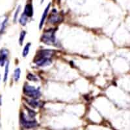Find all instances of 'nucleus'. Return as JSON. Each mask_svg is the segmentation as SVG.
I'll list each match as a JSON object with an SVG mask.
<instances>
[{
    "instance_id": "f257e3e1",
    "label": "nucleus",
    "mask_w": 130,
    "mask_h": 130,
    "mask_svg": "<svg viewBox=\"0 0 130 130\" xmlns=\"http://www.w3.org/2000/svg\"><path fill=\"white\" fill-rule=\"evenodd\" d=\"M55 31H56V29H54L46 30L42 36L41 41L47 45L56 46L57 40L55 35Z\"/></svg>"
},
{
    "instance_id": "f03ea898",
    "label": "nucleus",
    "mask_w": 130,
    "mask_h": 130,
    "mask_svg": "<svg viewBox=\"0 0 130 130\" xmlns=\"http://www.w3.org/2000/svg\"><path fill=\"white\" fill-rule=\"evenodd\" d=\"M23 92L24 94L33 99H38L41 96V92L39 88H35L29 85H24Z\"/></svg>"
},
{
    "instance_id": "7ed1b4c3",
    "label": "nucleus",
    "mask_w": 130,
    "mask_h": 130,
    "mask_svg": "<svg viewBox=\"0 0 130 130\" xmlns=\"http://www.w3.org/2000/svg\"><path fill=\"white\" fill-rule=\"evenodd\" d=\"M34 61L33 62L38 66L40 67H44L49 66L52 64V61L51 57H47L42 56V55H38L37 54L35 57L33 59Z\"/></svg>"
},
{
    "instance_id": "20e7f679",
    "label": "nucleus",
    "mask_w": 130,
    "mask_h": 130,
    "mask_svg": "<svg viewBox=\"0 0 130 130\" xmlns=\"http://www.w3.org/2000/svg\"><path fill=\"white\" fill-rule=\"evenodd\" d=\"M20 122L22 125L27 129L34 128L38 125L36 120H28L24 112H22L20 115Z\"/></svg>"
},
{
    "instance_id": "39448f33",
    "label": "nucleus",
    "mask_w": 130,
    "mask_h": 130,
    "mask_svg": "<svg viewBox=\"0 0 130 130\" xmlns=\"http://www.w3.org/2000/svg\"><path fill=\"white\" fill-rule=\"evenodd\" d=\"M62 20H63V17L59 14L55 9H53L49 16L47 22L52 24H56L58 23H61Z\"/></svg>"
},
{
    "instance_id": "423d86ee",
    "label": "nucleus",
    "mask_w": 130,
    "mask_h": 130,
    "mask_svg": "<svg viewBox=\"0 0 130 130\" xmlns=\"http://www.w3.org/2000/svg\"><path fill=\"white\" fill-rule=\"evenodd\" d=\"M50 6H51V3H49V4L47 5V6L46 7V9H45L44 12H43V14H42V16L41 20H40V24H39V29H41L42 27V26H43V25H44V21L47 16V13H48L49 9H50Z\"/></svg>"
},
{
    "instance_id": "0eeeda50",
    "label": "nucleus",
    "mask_w": 130,
    "mask_h": 130,
    "mask_svg": "<svg viewBox=\"0 0 130 130\" xmlns=\"http://www.w3.org/2000/svg\"><path fill=\"white\" fill-rule=\"evenodd\" d=\"M8 56V51L5 49H2L0 52V66L3 67Z\"/></svg>"
},
{
    "instance_id": "6e6552de",
    "label": "nucleus",
    "mask_w": 130,
    "mask_h": 130,
    "mask_svg": "<svg viewBox=\"0 0 130 130\" xmlns=\"http://www.w3.org/2000/svg\"><path fill=\"white\" fill-rule=\"evenodd\" d=\"M26 102L29 104V105L31 106L33 108H37L39 107H41L42 105L40 102L37 101V99H33V98H31V100H25Z\"/></svg>"
},
{
    "instance_id": "1a4fd4ad",
    "label": "nucleus",
    "mask_w": 130,
    "mask_h": 130,
    "mask_svg": "<svg viewBox=\"0 0 130 130\" xmlns=\"http://www.w3.org/2000/svg\"><path fill=\"white\" fill-rule=\"evenodd\" d=\"M23 13L26 15L27 17H31L33 15V8H32V5L31 3L26 5Z\"/></svg>"
},
{
    "instance_id": "9d476101",
    "label": "nucleus",
    "mask_w": 130,
    "mask_h": 130,
    "mask_svg": "<svg viewBox=\"0 0 130 130\" xmlns=\"http://www.w3.org/2000/svg\"><path fill=\"white\" fill-rule=\"evenodd\" d=\"M30 47H31V43H27L25 46L22 52V56L24 57H27V55H28L29 52Z\"/></svg>"
},
{
    "instance_id": "9b49d317",
    "label": "nucleus",
    "mask_w": 130,
    "mask_h": 130,
    "mask_svg": "<svg viewBox=\"0 0 130 130\" xmlns=\"http://www.w3.org/2000/svg\"><path fill=\"white\" fill-rule=\"evenodd\" d=\"M20 68H16L14 70V79L15 81H18L19 80L20 77Z\"/></svg>"
},
{
    "instance_id": "f8f14e48",
    "label": "nucleus",
    "mask_w": 130,
    "mask_h": 130,
    "mask_svg": "<svg viewBox=\"0 0 130 130\" xmlns=\"http://www.w3.org/2000/svg\"><path fill=\"white\" fill-rule=\"evenodd\" d=\"M27 18H28V17H27L25 14H24V13L22 14V16H21L19 20V22L21 24V25H25L27 22Z\"/></svg>"
},
{
    "instance_id": "ddd939ff",
    "label": "nucleus",
    "mask_w": 130,
    "mask_h": 130,
    "mask_svg": "<svg viewBox=\"0 0 130 130\" xmlns=\"http://www.w3.org/2000/svg\"><path fill=\"white\" fill-rule=\"evenodd\" d=\"M27 79L31 81H38V78L36 75L32 74H28L27 75Z\"/></svg>"
},
{
    "instance_id": "4468645a",
    "label": "nucleus",
    "mask_w": 130,
    "mask_h": 130,
    "mask_svg": "<svg viewBox=\"0 0 130 130\" xmlns=\"http://www.w3.org/2000/svg\"><path fill=\"white\" fill-rule=\"evenodd\" d=\"M25 35H26V32H25V31H22V32H21L20 35V39H19V42L20 45H22L23 42H24Z\"/></svg>"
},
{
    "instance_id": "2eb2a0df",
    "label": "nucleus",
    "mask_w": 130,
    "mask_h": 130,
    "mask_svg": "<svg viewBox=\"0 0 130 130\" xmlns=\"http://www.w3.org/2000/svg\"><path fill=\"white\" fill-rule=\"evenodd\" d=\"M8 73H9V62H7L6 66H5V76H4L5 82H6L7 79Z\"/></svg>"
},
{
    "instance_id": "dca6fc26",
    "label": "nucleus",
    "mask_w": 130,
    "mask_h": 130,
    "mask_svg": "<svg viewBox=\"0 0 130 130\" xmlns=\"http://www.w3.org/2000/svg\"><path fill=\"white\" fill-rule=\"evenodd\" d=\"M25 109L27 110L28 111V113H29V116L30 117V118H33L34 117H35L36 115V113L34 111H32V110H31L30 109L27 108V107H25Z\"/></svg>"
},
{
    "instance_id": "f3484780",
    "label": "nucleus",
    "mask_w": 130,
    "mask_h": 130,
    "mask_svg": "<svg viewBox=\"0 0 130 130\" xmlns=\"http://www.w3.org/2000/svg\"><path fill=\"white\" fill-rule=\"evenodd\" d=\"M7 18H6V19L3 22V23H2V27H1V29H0V31H1V32H2V31L5 29V26H6L7 25Z\"/></svg>"
},
{
    "instance_id": "a211bd4d",
    "label": "nucleus",
    "mask_w": 130,
    "mask_h": 130,
    "mask_svg": "<svg viewBox=\"0 0 130 130\" xmlns=\"http://www.w3.org/2000/svg\"><path fill=\"white\" fill-rule=\"evenodd\" d=\"M20 6L18 7V9H16V12H15V14H14V22H16V19H17V18H18V15L20 12Z\"/></svg>"
},
{
    "instance_id": "6ab92c4d",
    "label": "nucleus",
    "mask_w": 130,
    "mask_h": 130,
    "mask_svg": "<svg viewBox=\"0 0 130 130\" xmlns=\"http://www.w3.org/2000/svg\"><path fill=\"white\" fill-rule=\"evenodd\" d=\"M2 105V96H0V105Z\"/></svg>"
},
{
    "instance_id": "aec40b11",
    "label": "nucleus",
    "mask_w": 130,
    "mask_h": 130,
    "mask_svg": "<svg viewBox=\"0 0 130 130\" xmlns=\"http://www.w3.org/2000/svg\"><path fill=\"white\" fill-rule=\"evenodd\" d=\"M43 2H44V0H41V2H42V3Z\"/></svg>"
},
{
    "instance_id": "412c9836",
    "label": "nucleus",
    "mask_w": 130,
    "mask_h": 130,
    "mask_svg": "<svg viewBox=\"0 0 130 130\" xmlns=\"http://www.w3.org/2000/svg\"><path fill=\"white\" fill-rule=\"evenodd\" d=\"M0 78H1V76H0Z\"/></svg>"
}]
</instances>
